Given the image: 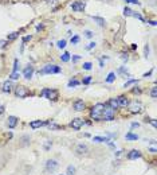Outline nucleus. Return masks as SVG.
<instances>
[{
    "instance_id": "nucleus-1",
    "label": "nucleus",
    "mask_w": 157,
    "mask_h": 175,
    "mask_svg": "<svg viewBox=\"0 0 157 175\" xmlns=\"http://www.w3.org/2000/svg\"><path fill=\"white\" fill-rule=\"evenodd\" d=\"M103 109H105V104H102V102H98V104H95L93 108H91L90 110V117L93 119V120L95 121H99L102 120V112Z\"/></svg>"
},
{
    "instance_id": "nucleus-2",
    "label": "nucleus",
    "mask_w": 157,
    "mask_h": 175,
    "mask_svg": "<svg viewBox=\"0 0 157 175\" xmlns=\"http://www.w3.org/2000/svg\"><path fill=\"white\" fill-rule=\"evenodd\" d=\"M40 97L47 98L50 101H56L59 98V93L56 89H50V88H44L42 92H40Z\"/></svg>"
},
{
    "instance_id": "nucleus-3",
    "label": "nucleus",
    "mask_w": 157,
    "mask_h": 175,
    "mask_svg": "<svg viewBox=\"0 0 157 175\" xmlns=\"http://www.w3.org/2000/svg\"><path fill=\"white\" fill-rule=\"evenodd\" d=\"M60 71H62V67L60 66H58V65H50L48 63L42 70H39L38 74L39 75H43V74H59Z\"/></svg>"
},
{
    "instance_id": "nucleus-4",
    "label": "nucleus",
    "mask_w": 157,
    "mask_h": 175,
    "mask_svg": "<svg viewBox=\"0 0 157 175\" xmlns=\"http://www.w3.org/2000/svg\"><path fill=\"white\" fill-rule=\"evenodd\" d=\"M114 117H116V109L110 108L109 105L105 104V109L102 112V120L105 121H113Z\"/></svg>"
},
{
    "instance_id": "nucleus-5",
    "label": "nucleus",
    "mask_w": 157,
    "mask_h": 175,
    "mask_svg": "<svg viewBox=\"0 0 157 175\" xmlns=\"http://www.w3.org/2000/svg\"><path fill=\"white\" fill-rule=\"evenodd\" d=\"M58 167H59V163L55 159H48L47 162H46V166H44L46 172H48V174H54V172L58 170Z\"/></svg>"
},
{
    "instance_id": "nucleus-6",
    "label": "nucleus",
    "mask_w": 157,
    "mask_h": 175,
    "mask_svg": "<svg viewBox=\"0 0 157 175\" xmlns=\"http://www.w3.org/2000/svg\"><path fill=\"white\" fill-rule=\"evenodd\" d=\"M30 94V90L26 88V86L23 85H18L15 88V96L16 97H19V98H26Z\"/></svg>"
},
{
    "instance_id": "nucleus-7",
    "label": "nucleus",
    "mask_w": 157,
    "mask_h": 175,
    "mask_svg": "<svg viewBox=\"0 0 157 175\" xmlns=\"http://www.w3.org/2000/svg\"><path fill=\"white\" fill-rule=\"evenodd\" d=\"M83 127V119H79V117H75L70 121V128H73L74 131H79V129Z\"/></svg>"
},
{
    "instance_id": "nucleus-8",
    "label": "nucleus",
    "mask_w": 157,
    "mask_h": 175,
    "mask_svg": "<svg viewBox=\"0 0 157 175\" xmlns=\"http://www.w3.org/2000/svg\"><path fill=\"white\" fill-rule=\"evenodd\" d=\"M129 109L132 113H140L142 110V104L140 101H133V102H129Z\"/></svg>"
},
{
    "instance_id": "nucleus-9",
    "label": "nucleus",
    "mask_w": 157,
    "mask_h": 175,
    "mask_svg": "<svg viewBox=\"0 0 157 175\" xmlns=\"http://www.w3.org/2000/svg\"><path fill=\"white\" fill-rule=\"evenodd\" d=\"M34 71H35L34 66H32V65H27V66L24 67V70H23V77L26 78V80H31Z\"/></svg>"
},
{
    "instance_id": "nucleus-10",
    "label": "nucleus",
    "mask_w": 157,
    "mask_h": 175,
    "mask_svg": "<svg viewBox=\"0 0 157 175\" xmlns=\"http://www.w3.org/2000/svg\"><path fill=\"white\" fill-rule=\"evenodd\" d=\"M73 108H74V110H77V112H83V110L86 109V104L83 102V100H75L74 104H73Z\"/></svg>"
},
{
    "instance_id": "nucleus-11",
    "label": "nucleus",
    "mask_w": 157,
    "mask_h": 175,
    "mask_svg": "<svg viewBox=\"0 0 157 175\" xmlns=\"http://www.w3.org/2000/svg\"><path fill=\"white\" fill-rule=\"evenodd\" d=\"M142 158V154L140 150H132V151L128 152V159L129 160H136V159H140Z\"/></svg>"
},
{
    "instance_id": "nucleus-12",
    "label": "nucleus",
    "mask_w": 157,
    "mask_h": 175,
    "mask_svg": "<svg viewBox=\"0 0 157 175\" xmlns=\"http://www.w3.org/2000/svg\"><path fill=\"white\" fill-rule=\"evenodd\" d=\"M18 123H19V119H18L16 116H8V119H7V127L10 129L16 128Z\"/></svg>"
},
{
    "instance_id": "nucleus-13",
    "label": "nucleus",
    "mask_w": 157,
    "mask_h": 175,
    "mask_svg": "<svg viewBox=\"0 0 157 175\" xmlns=\"http://www.w3.org/2000/svg\"><path fill=\"white\" fill-rule=\"evenodd\" d=\"M75 152H77L78 155H85V154L89 152V147H87L85 143H79L78 145H77V148H75Z\"/></svg>"
},
{
    "instance_id": "nucleus-14",
    "label": "nucleus",
    "mask_w": 157,
    "mask_h": 175,
    "mask_svg": "<svg viewBox=\"0 0 157 175\" xmlns=\"http://www.w3.org/2000/svg\"><path fill=\"white\" fill-rule=\"evenodd\" d=\"M86 7V3L85 1H75V3L71 4V8H73V11L75 12H79V11H83Z\"/></svg>"
},
{
    "instance_id": "nucleus-15",
    "label": "nucleus",
    "mask_w": 157,
    "mask_h": 175,
    "mask_svg": "<svg viewBox=\"0 0 157 175\" xmlns=\"http://www.w3.org/2000/svg\"><path fill=\"white\" fill-rule=\"evenodd\" d=\"M12 88H14L12 81L11 80H7V81H4L3 85H1V92H3V93H10L12 90Z\"/></svg>"
},
{
    "instance_id": "nucleus-16",
    "label": "nucleus",
    "mask_w": 157,
    "mask_h": 175,
    "mask_svg": "<svg viewBox=\"0 0 157 175\" xmlns=\"http://www.w3.org/2000/svg\"><path fill=\"white\" fill-rule=\"evenodd\" d=\"M117 101H118V105L122 106V108H126L128 105H129V98L126 97V96H118L117 97Z\"/></svg>"
},
{
    "instance_id": "nucleus-17",
    "label": "nucleus",
    "mask_w": 157,
    "mask_h": 175,
    "mask_svg": "<svg viewBox=\"0 0 157 175\" xmlns=\"http://www.w3.org/2000/svg\"><path fill=\"white\" fill-rule=\"evenodd\" d=\"M30 128L31 129H38V128H40V127H43L44 125V121H42V120H32V121H30Z\"/></svg>"
},
{
    "instance_id": "nucleus-18",
    "label": "nucleus",
    "mask_w": 157,
    "mask_h": 175,
    "mask_svg": "<svg viewBox=\"0 0 157 175\" xmlns=\"http://www.w3.org/2000/svg\"><path fill=\"white\" fill-rule=\"evenodd\" d=\"M47 127H48V129H50V131H58V129H63V127H62V125L55 124L54 121H51V120H48V124H47Z\"/></svg>"
},
{
    "instance_id": "nucleus-19",
    "label": "nucleus",
    "mask_w": 157,
    "mask_h": 175,
    "mask_svg": "<svg viewBox=\"0 0 157 175\" xmlns=\"http://www.w3.org/2000/svg\"><path fill=\"white\" fill-rule=\"evenodd\" d=\"M93 141H95V143H109L110 141V137H107V136H94L93 137Z\"/></svg>"
},
{
    "instance_id": "nucleus-20",
    "label": "nucleus",
    "mask_w": 157,
    "mask_h": 175,
    "mask_svg": "<svg viewBox=\"0 0 157 175\" xmlns=\"http://www.w3.org/2000/svg\"><path fill=\"white\" fill-rule=\"evenodd\" d=\"M106 105H109L110 108H113V109H116L117 110L118 108H120V105H118V101H117V98H110L109 101H107V104Z\"/></svg>"
},
{
    "instance_id": "nucleus-21",
    "label": "nucleus",
    "mask_w": 157,
    "mask_h": 175,
    "mask_svg": "<svg viewBox=\"0 0 157 175\" xmlns=\"http://www.w3.org/2000/svg\"><path fill=\"white\" fill-rule=\"evenodd\" d=\"M125 139L128 140V141H134V140H138V135H136V133H133L130 131V132H128L125 135Z\"/></svg>"
},
{
    "instance_id": "nucleus-22",
    "label": "nucleus",
    "mask_w": 157,
    "mask_h": 175,
    "mask_svg": "<svg viewBox=\"0 0 157 175\" xmlns=\"http://www.w3.org/2000/svg\"><path fill=\"white\" fill-rule=\"evenodd\" d=\"M105 81L107 82V84H113V82L116 81V73H114V71L109 73V74H107V77H106Z\"/></svg>"
},
{
    "instance_id": "nucleus-23",
    "label": "nucleus",
    "mask_w": 157,
    "mask_h": 175,
    "mask_svg": "<svg viewBox=\"0 0 157 175\" xmlns=\"http://www.w3.org/2000/svg\"><path fill=\"white\" fill-rule=\"evenodd\" d=\"M93 20H94V22L98 24V26H101V27H103V26H105V19H103V18H99V16H93Z\"/></svg>"
},
{
    "instance_id": "nucleus-24",
    "label": "nucleus",
    "mask_w": 157,
    "mask_h": 175,
    "mask_svg": "<svg viewBox=\"0 0 157 175\" xmlns=\"http://www.w3.org/2000/svg\"><path fill=\"white\" fill-rule=\"evenodd\" d=\"M18 36H19V32H18V31L8 34V36H7V42H12V40H15V39L18 38Z\"/></svg>"
},
{
    "instance_id": "nucleus-25",
    "label": "nucleus",
    "mask_w": 157,
    "mask_h": 175,
    "mask_svg": "<svg viewBox=\"0 0 157 175\" xmlns=\"http://www.w3.org/2000/svg\"><path fill=\"white\" fill-rule=\"evenodd\" d=\"M75 172H77V170H75V167L73 166V164H70V166H67L66 175H75Z\"/></svg>"
},
{
    "instance_id": "nucleus-26",
    "label": "nucleus",
    "mask_w": 157,
    "mask_h": 175,
    "mask_svg": "<svg viewBox=\"0 0 157 175\" xmlns=\"http://www.w3.org/2000/svg\"><path fill=\"white\" fill-rule=\"evenodd\" d=\"M71 59V57H70V53H63L62 55H60V61H62V62H69V61H70Z\"/></svg>"
},
{
    "instance_id": "nucleus-27",
    "label": "nucleus",
    "mask_w": 157,
    "mask_h": 175,
    "mask_svg": "<svg viewBox=\"0 0 157 175\" xmlns=\"http://www.w3.org/2000/svg\"><path fill=\"white\" fill-rule=\"evenodd\" d=\"M117 73H118V74H125L126 77H130V74L128 73V69H126L125 66H121V67H120V69L117 70Z\"/></svg>"
},
{
    "instance_id": "nucleus-28",
    "label": "nucleus",
    "mask_w": 157,
    "mask_h": 175,
    "mask_svg": "<svg viewBox=\"0 0 157 175\" xmlns=\"http://www.w3.org/2000/svg\"><path fill=\"white\" fill-rule=\"evenodd\" d=\"M10 78H11V81H14V80H19V78H20V73H19V71H11V74H10Z\"/></svg>"
},
{
    "instance_id": "nucleus-29",
    "label": "nucleus",
    "mask_w": 157,
    "mask_h": 175,
    "mask_svg": "<svg viewBox=\"0 0 157 175\" xmlns=\"http://www.w3.org/2000/svg\"><path fill=\"white\" fill-rule=\"evenodd\" d=\"M79 84H81V82H79L78 80H71V81L67 84V86H69V88H75V86H78Z\"/></svg>"
},
{
    "instance_id": "nucleus-30",
    "label": "nucleus",
    "mask_w": 157,
    "mask_h": 175,
    "mask_svg": "<svg viewBox=\"0 0 157 175\" xmlns=\"http://www.w3.org/2000/svg\"><path fill=\"white\" fill-rule=\"evenodd\" d=\"M91 80H93V77H91V75H86V77L82 80V84H83V85H89V84L91 82Z\"/></svg>"
},
{
    "instance_id": "nucleus-31",
    "label": "nucleus",
    "mask_w": 157,
    "mask_h": 175,
    "mask_svg": "<svg viewBox=\"0 0 157 175\" xmlns=\"http://www.w3.org/2000/svg\"><path fill=\"white\" fill-rule=\"evenodd\" d=\"M124 14H125L126 16H133V14H134V11H132L130 8H128V7H125L124 8Z\"/></svg>"
},
{
    "instance_id": "nucleus-32",
    "label": "nucleus",
    "mask_w": 157,
    "mask_h": 175,
    "mask_svg": "<svg viewBox=\"0 0 157 175\" xmlns=\"http://www.w3.org/2000/svg\"><path fill=\"white\" fill-rule=\"evenodd\" d=\"M136 82H137V80H129V81L128 82H125V84H124V88H129L130 85H134V84H136Z\"/></svg>"
},
{
    "instance_id": "nucleus-33",
    "label": "nucleus",
    "mask_w": 157,
    "mask_h": 175,
    "mask_svg": "<svg viewBox=\"0 0 157 175\" xmlns=\"http://www.w3.org/2000/svg\"><path fill=\"white\" fill-rule=\"evenodd\" d=\"M56 45H58L59 49H65V47H66V40H65V39H60V40H58Z\"/></svg>"
},
{
    "instance_id": "nucleus-34",
    "label": "nucleus",
    "mask_w": 157,
    "mask_h": 175,
    "mask_svg": "<svg viewBox=\"0 0 157 175\" xmlns=\"http://www.w3.org/2000/svg\"><path fill=\"white\" fill-rule=\"evenodd\" d=\"M51 145H52V141H51V140H47V141H46V144L43 145L44 151H48V150L51 148Z\"/></svg>"
},
{
    "instance_id": "nucleus-35",
    "label": "nucleus",
    "mask_w": 157,
    "mask_h": 175,
    "mask_svg": "<svg viewBox=\"0 0 157 175\" xmlns=\"http://www.w3.org/2000/svg\"><path fill=\"white\" fill-rule=\"evenodd\" d=\"M12 71H19V59L14 61V69H12Z\"/></svg>"
},
{
    "instance_id": "nucleus-36",
    "label": "nucleus",
    "mask_w": 157,
    "mask_h": 175,
    "mask_svg": "<svg viewBox=\"0 0 157 175\" xmlns=\"http://www.w3.org/2000/svg\"><path fill=\"white\" fill-rule=\"evenodd\" d=\"M141 88H138V86H134L133 89H132V93L133 94H141Z\"/></svg>"
},
{
    "instance_id": "nucleus-37",
    "label": "nucleus",
    "mask_w": 157,
    "mask_h": 175,
    "mask_svg": "<svg viewBox=\"0 0 157 175\" xmlns=\"http://www.w3.org/2000/svg\"><path fill=\"white\" fill-rule=\"evenodd\" d=\"M156 92H157V88H156V86H153V88L150 89V97H152V98H156V96H157Z\"/></svg>"
},
{
    "instance_id": "nucleus-38",
    "label": "nucleus",
    "mask_w": 157,
    "mask_h": 175,
    "mask_svg": "<svg viewBox=\"0 0 157 175\" xmlns=\"http://www.w3.org/2000/svg\"><path fill=\"white\" fill-rule=\"evenodd\" d=\"M78 42H79V36L78 35H74V36L71 38V43H73V45H77Z\"/></svg>"
},
{
    "instance_id": "nucleus-39",
    "label": "nucleus",
    "mask_w": 157,
    "mask_h": 175,
    "mask_svg": "<svg viewBox=\"0 0 157 175\" xmlns=\"http://www.w3.org/2000/svg\"><path fill=\"white\" fill-rule=\"evenodd\" d=\"M91 66H93L91 62H85V63H83V69H85V70H91Z\"/></svg>"
},
{
    "instance_id": "nucleus-40",
    "label": "nucleus",
    "mask_w": 157,
    "mask_h": 175,
    "mask_svg": "<svg viewBox=\"0 0 157 175\" xmlns=\"http://www.w3.org/2000/svg\"><path fill=\"white\" fill-rule=\"evenodd\" d=\"M144 51H145V57L148 58V57H149V53H150V47H149V45H146L145 49H144Z\"/></svg>"
},
{
    "instance_id": "nucleus-41",
    "label": "nucleus",
    "mask_w": 157,
    "mask_h": 175,
    "mask_svg": "<svg viewBox=\"0 0 157 175\" xmlns=\"http://www.w3.org/2000/svg\"><path fill=\"white\" fill-rule=\"evenodd\" d=\"M95 45H97L95 42H90V43H89V45L86 46V50H91V49H94Z\"/></svg>"
},
{
    "instance_id": "nucleus-42",
    "label": "nucleus",
    "mask_w": 157,
    "mask_h": 175,
    "mask_svg": "<svg viewBox=\"0 0 157 175\" xmlns=\"http://www.w3.org/2000/svg\"><path fill=\"white\" fill-rule=\"evenodd\" d=\"M149 124L152 125L153 128H156V127H157V121H156V119H150V120H149Z\"/></svg>"
},
{
    "instance_id": "nucleus-43",
    "label": "nucleus",
    "mask_w": 157,
    "mask_h": 175,
    "mask_svg": "<svg viewBox=\"0 0 157 175\" xmlns=\"http://www.w3.org/2000/svg\"><path fill=\"white\" fill-rule=\"evenodd\" d=\"M138 127H140V124H138V123H132V124H130V131H133V129L138 128Z\"/></svg>"
},
{
    "instance_id": "nucleus-44",
    "label": "nucleus",
    "mask_w": 157,
    "mask_h": 175,
    "mask_svg": "<svg viewBox=\"0 0 157 175\" xmlns=\"http://www.w3.org/2000/svg\"><path fill=\"white\" fill-rule=\"evenodd\" d=\"M121 59H122V61H124V62H126V61L129 59V55H128V54H125V53H122V54H121Z\"/></svg>"
},
{
    "instance_id": "nucleus-45",
    "label": "nucleus",
    "mask_w": 157,
    "mask_h": 175,
    "mask_svg": "<svg viewBox=\"0 0 157 175\" xmlns=\"http://www.w3.org/2000/svg\"><path fill=\"white\" fill-rule=\"evenodd\" d=\"M85 36H86V38H93V32H91L90 30H86V31H85Z\"/></svg>"
},
{
    "instance_id": "nucleus-46",
    "label": "nucleus",
    "mask_w": 157,
    "mask_h": 175,
    "mask_svg": "<svg viewBox=\"0 0 157 175\" xmlns=\"http://www.w3.org/2000/svg\"><path fill=\"white\" fill-rule=\"evenodd\" d=\"M22 140H23V144H28V143H30V140H31V137H30V136H23V139H22Z\"/></svg>"
},
{
    "instance_id": "nucleus-47",
    "label": "nucleus",
    "mask_w": 157,
    "mask_h": 175,
    "mask_svg": "<svg viewBox=\"0 0 157 175\" xmlns=\"http://www.w3.org/2000/svg\"><path fill=\"white\" fill-rule=\"evenodd\" d=\"M79 59H81V55H73V62H78Z\"/></svg>"
},
{
    "instance_id": "nucleus-48",
    "label": "nucleus",
    "mask_w": 157,
    "mask_h": 175,
    "mask_svg": "<svg viewBox=\"0 0 157 175\" xmlns=\"http://www.w3.org/2000/svg\"><path fill=\"white\" fill-rule=\"evenodd\" d=\"M31 38H32L31 35H27V36H24V38H23V43H24V42H27V40H30Z\"/></svg>"
},
{
    "instance_id": "nucleus-49",
    "label": "nucleus",
    "mask_w": 157,
    "mask_h": 175,
    "mask_svg": "<svg viewBox=\"0 0 157 175\" xmlns=\"http://www.w3.org/2000/svg\"><path fill=\"white\" fill-rule=\"evenodd\" d=\"M107 145H109V147H110V148H116V144H114V143H113V141H111V140H110L109 143H107Z\"/></svg>"
},
{
    "instance_id": "nucleus-50",
    "label": "nucleus",
    "mask_w": 157,
    "mask_h": 175,
    "mask_svg": "<svg viewBox=\"0 0 157 175\" xmlns=\"http://www.w3.org/2000/svg\"><path fill=\"white\" fill-rule=\"evenodd\" d=\"M0 46H1V47L4 49V47L7 46V42H4V40H0Z\"/></svg>"
},
{
    "instance_id": "nucleus-51",
    "label": "nucleus",
    "mask_w": 157,
    "mask_h": 175,
    "mask_svg": "<svg viewBox=\"0 0 157 175\" xmlns=\"http://www.w3.org/2000/svg\"><path fill=\"white\" fill-rule=\"evenodd\" d=\"M149 152H150V154H156V148H154V147H150V148H149Z\"/></svg>"
},
{
    "instance_id": "nucleus-52",
    "label": "nucleus",
    "mask_w": 157,
    "mask_h": 175,
    "mask_svg": "<svg viewBox=\"0 0 157 175\" xmlns=\"http://www.w3.org/2000/svg\"><path fill=\"white\" fill-rule=\"evenodd\" d=\"M152 73H153V70H150V71L145 73V74H144V77H149V75H152Z\"/></svg>"
},
{
    "instance_id": "nucleus-53",
    "label": "nucleus",
    "mask_w": 157,
    "mask_h": 175,
    "mask_svg": "<svg viewBox=\"0 0 157 175\" xmlns=\"http://www.w3.org/2000/svg\"><path fill=\"white\" fill-rule=\"evenodd\" d=\"M4 110H5V108H4L3 105H0V115H3V113H4Z\"/></svg>"
},
{
    "instance_id": "nucleus-54",
    "label": "nucleus",
    "mask_w": 157,
    "mask_h": 175,
    "mask_svg": "<svg viewBox=\"0 0 157 175\" xmlns=\"http://www.w3.org/2000/svg\"><path fill=\"white\" fill-rule=\"evenodd\" d=\"M128 3H133V4H138V1L137 0H126Z\"/></svg>"
},
{
    "instance_id": "nucleus-55",
    "label": "nucleus",
    "mask_w": 157,
    "mask_h": 175,
    "mask_svg": "<svg viewBox=\"0 0 157 175\" xmlns=\"http://www.w3.org/2000/svg\"><path fill=\"white\" fill-rule=\"evenodd\" d=\"M46 3H48V4H54V3H56V0H46Z\"/></svg>"
},
{
    "instance_id": "nucleus-56",
    "label": "nucleus",
    "mask_w": 157,
    "mask_h": 175,
    "mask_svg": "<svg viewBox=\"0 0 157 175\" xmlns=\"http://www.w3.org/2000/svg\"><path fill=\"white\" fill-rule=\"evenodd\" d=\"M121 154H122V151H117V152H116V156L118 158V156H121Z\"/></svg>"
},
{
    "instance_id": "nucleus-57",
    "label": "nucleus",
    "mask_w": 157,
    "mask_h": 175,
    "mask_svg": "<svg viewBox=\"0 0 157 175\" xmlns=\"http://www.w3.org/2000/svg\"><path fill=\"white\" fill-rule=\"evenodd\" d=\"M99 66L103 67V59H99Z\"/></svg>"
},
{
    "instance_id": "nucleus-58",
    "label": "nucleus",
    "mask_w": 157,
    "mask_h": 175,
    "mask_svg": "<svg viewBox=\"0 0 157 175\" xmlns=\"http://www.w3.org/2000/svg\"><path fill=\"white\" fill-rule=\"evenodd\" d=\"M149 120H150V119H149V117H148V116H146L145 119H144V121H145V123H149Z\"/></svg>"
},
{
    "instance_id": "nucleus-59",
    "label": "nucleus",
    "mask_w": 157,
    "mask_h": 175,
    "mask_svg": "<svg viewBox=\"0 0 157 175\" xmlns=\"http://www.w3.org/2000/svg\"><path fill=\"white\" fill-rule=\"evenodd\" d=\"M59 175H66V174H59Z\"/></svg>"
}]
</instances>
